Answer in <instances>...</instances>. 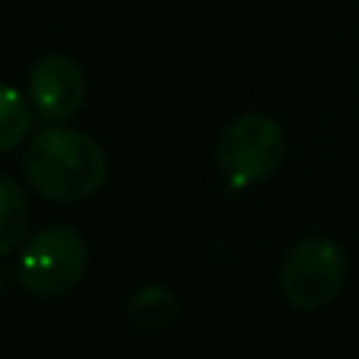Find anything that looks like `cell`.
Segmentation results:
<instances>
[{
    "label": "cell",
    "instance_id": "obj_1",
    "mask_svg": "<svg viewBox=\"0 0 359 359\" xmlns=\"http://www.w3.org/2000/svg\"><path fill=\"white\" fill-rule=\"evenodd\" d=\"M22 175L45 201L76 203L99 194L109 182V156L89 134L64 124H48L29 137Z\"/></svg>",
    "mask_w": 359,
    "mask_h": 359
},
{
    "label": "cell",
    "instance_id": "obj_2",
    "mask_svg": "<svg viewBox=\"0 0 359 359\" xmlns=\"http://www.w3.org/2000/svg\"><path fill=\"white\" fill-rule=\"evenodd\" d=\"M89 267V245L76 229L51 223L22 242L16 283L39 299H57L76 290Z\"/></svg>",
    "mask_w": 359,
    "mask_h": 359
},
{
    "label": "cell",
    "instance_id": "obj_3",
    "mask_svg": "<svg viewBox=\"0 0 359 359\" xmlns=\"http://www.w3.org/2000/svg\"><path fill=\"white\" fill-rule=\"evenodd\" d=\"M286 134L271 115H242L217 140V165L232 191L261 184L283 165Z\"/></svg>",
    "mask_w": 359,
    "mask_h": 359
},
{
    "label": "cell",
    "instance_id": "obj_4",
    "mask_svg": "<svg viewBox=\"0 0 359 359\" xmlns=\"http://www.w3.org/2000/svg\"><path fill=\"white\" fill-rule=\"evenodd\" d=\"M346 251L327 236H305L280 264V292L299 312H318L346 283Z\"/></svg>",
    "mask_w": 359,
    "mask_h": 359
},
{
    "label": "cell",
    "instance_id": "obj_5",
    "mask_svg": "<svg viewBox=\"0 0 359 359\" xmlns=\"http://www.w3.org/2000/svg\"><path fill=\"white\" fill-rule=\"evenodd\" d=\"M29 102L48 124L74 118L86 102V74L70 55H45L29 70Z\"/></svg>",
    "mask_w": 359,
    "mask_h": 359
},
{
    "label": "cell",
    "instance_id": "obj_6",
    "mask_svg": "<svg viewBox=\"0 0 359 359\" xmlns=\"http://www.w3.org/2000/svg\"><path fill=\"white\" fill-rule=\"evenodd\" d=\"M182 312V299L175 290L159 283H147L134 290L124 302V315L140 334H163L178 321Z\"/></svg>",
    "mask_w": 359,
    "mask_h": 359
},
{
    "label": "cell",
    "instance_id": "obj_7",
    "mask_svg": "<svg viewBox=\"0 0 359 359\" xmlns=\"http://www.w3.org/2000/svg\"><path fill=\"white\" fill-rule=\"evenodd\" d=\"M32 203L20 182L0 172V258H7L29 238Z\"/></svg>",
    "mask_w": 359,
    "mask_h": 359
},
{
    "label": "cell",
    "instance_id": "obj_8",
    "mask_svg": "<svg viewBox=\"0 0 359 359\" xmlns=\"http://www.w3.org/2000/svg\"><path fill=\"white\" fill-rule=\"evenodd\" d=\"M32 130V102L20 89L0 83V153L16 149Z\"/></svg>",
    "mask_w": 359,
    "mask_h": 359
}]
</instances>
